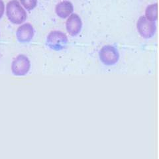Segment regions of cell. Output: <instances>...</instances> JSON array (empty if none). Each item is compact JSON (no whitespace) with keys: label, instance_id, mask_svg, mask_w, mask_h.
<instances>
[{"label":"cell","instance_id":"6da1fadb","mask_svg":"<svg viewBox=\"0 0 159 159\" xmlns=\"http://www.w3.org/2000/svg\"><path fill=\"white\" fill-rule=\"evenodd\" d=\"M7 16L14 24H21L25 21L27 13L16 0L10 2L7 6Z\"/></svg>","mask_w":159,"mask_h":159},{"label":"cell","instance_id":"7a4b0ae2","mask_svg":"<svg viewBox=\"0 0 159 159\" xmlns=\"http://www.w3.org/2000/svg\"><path fill=\"white\" fill-rule=\"evenodd\" d=\"M68 42L66 34L60 31L50 32L47 37V47L55 51H60L66 48Z\"/></svg>","mask_w":159,"mask_h":159},{"label":"cell","instance_id":"3957f363","mask_svg":"<svg viewBox=\"0 0 159 159\" xmlns=\"http://www.w3.org/2000/svg\"><path fill=\"white\" fill-rule=\"evenodd\" d=\"M99 57L101 62L106 66H113L119 60L118 49L113 45L103 46L99 52Z\"/></svg>","mask_w":159,"mask_h":159},{"label":"cell","instance_id":"277c9868","mask_svg":"<svg viewBox=\"0 0 159 159\" xmlns=\"http://www.w3.org/2000/svg\"><path fill=\"white\" fill-rule=\"evenodd\" d=\"M31 68V62L24 54H19L15 58L11 64V72L14 76H25Z\"/></svg>","mask_w":159,"mask_h":159},{"label":"cell","instance_id":"5b68a950","mask_svg":"<svg viewBox=\"0 0 159 159\" xmlns=\"http://www.w3.org/2000/svg\"><path fill=\"white\" fill-rule=\"evenodd\" d=\"M137 28L140 35L147 39L152 38L156 32L155 22L149 20L145 16L139 17L137 22Z\"/></svg>","mask_w":159,"mask_h":159},{"label":"cell","instance_id":"8992f818","mask_svg":"<svg viewBox=\"0 0 159 159\" xmlns=\"http://www.w3.org/2000/svg\"><path fill=\"white\" fill-rule=\"evenodd\" d=\"M66 27L68 33L72 37H75L80 33L82 28V21L78 14L72 13L67 19Z\"/></svg>","mask_w":159,"mask_h":159},{"label":"cell","instance_id":"52a82bcc","mask_svg":"<svg viewBox=\"0 0 159 159\" xmlns=\"http://www.w3.org/2000/svg\"><path fill=\"white\" fill-rule=\"evenodd\" d=\"M34 34L33 27L30 23H25L17 29L16 35L20 43H26L31 41L34 37Z\"/></svg>","mask_w":159,"mask_h":159},{"label":"cell","instance_id":"ba28073f","mask_svg":"<svg viewBox=\"0 0 159 159\" xmlns=\"http://www.w3.org/2000/svg\"><path fill=\"white\" fill-rule=\"evenodd\" d=\"M74 11L73 5L70 2L63 1L58 3L55 8L57 16L62 19L68 17Z\"/></svg>","mask_w":159,"mask_h":159},{"label":"cell","instance_id":"9c48e42d","mask_svg":"<svg viewBox=\"0 0 159 159\" xmlns=\"http://www.w3.org/2000/svg\"><path fill=\"white\" fill-rule=\"evenodd\" d=\"M145 17L152 21H156L158 18V6L157 3L151 4L145 10Z\"/></svg>","mask_w":159,"mask_h":159},{"label":"cell","instance_id":"30bf717a","mask_svg":"<svg viewBox=\"0 0 159 159\" xmlns=\"http://www.w3.org/2000/svg\"><path fill=\"white\" fill-rule=\"evenodd\" d=\"M20 1L24 7L29 11L35 8L37 5V0H20Z\"/></svg>","mask_w":159,"mask_h":159},{"label":"cell","instance_id":"8fae6325","mask_svg":"<svg viewBox=\"0 0 159 159\" xmlns=\"http://www.w3.org/2000/svg\"><path fill=\"white\" fill-rule=\"evenodd\" d=\"M4 12V6L2 1H0V19L2 18Z\"/></svg>","mask_w":159,"mask_h":159}]
</instances>
